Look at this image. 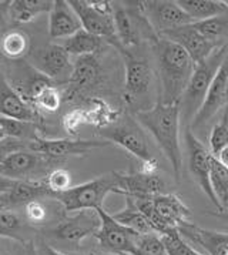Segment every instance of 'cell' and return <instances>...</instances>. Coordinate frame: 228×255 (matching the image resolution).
<instances>
[{
	"label": "cell",
	"mask_w": 228,
	"mask_h": 255,
	"mask_svg": "<svg viewBox=\"0 0 228 255\" xmlns=\"http://www.w3.org/2000/svg\"><path fill=\"white\" fill-rule=\"evenodd\" d=\"M151 49L154 51L160 82L157 102L163 104L180 103L194 73L196 63L181 46L161 36L151 43Z\"/></svg>",
	"instance_id": "obj_1"
},
{
	"label": "cell",
	"mask_w": 228,
	"mask_h": 255,
	"mask_svg": "<svg viewBox=\"0 0 228 255\" xmlns=\"http://www.w3.org/2000/svg\"><path fill=\"white\" fill-rule=\"evenodd\" d=\"M134 119L143 128L153 135L160 150L164 153L167 160L171 164L176 180L180 181L183 175L184 161L180 144L181 114L178 103L163 104L161 102H156V104L150 109L134 112Z\"/></svg>",
	"instance_id": "obj_2"
},
{
	"label": "cell",
	"mask_w": 228,
	"mask_h": 255,
	"mask_svg": "<svg viewBox=\"0 0 228 255\" xmlns=\"http://www.w3.org/2000/svg\"><path fill=\"white\" fill-rule=\"evenodd\" d=\"M227 54L228 43H226L217 47L203 63L196 64V69L190 79L186 92L178 103L181 120H184L186 127L191 126V122L194 120L196 114L201 109L203 103L207 97L208 90L213 84V80L220 70L223 61L226 60Z\"/></svg>",
	"instance_id": "obj_3"
},
{
	"label": "cell",
	"mask_w": 228,
	"mask_h": 255,
	"mask_svg": "<svg viewBox=\"0 0 228 255\" xmlns=\"http://www.w3.org/2000/svg\"><path fill=\"white\" fill-rule=\"evenodd\" d=\"M115 36L118 46L131 49L141 41H154L160 37L150 24L143 9V1H112Z\"/></svg>",
	"instance_id": "obj_4"
},
{
	"label": "cell",
	"mask_w": 228,
	"mask_h": 255,
	"mask_svg": "<svg viewBox=\"0 0 228 255\" xmlns=\"http://www.w3.org/2000/svg\"><path fill=\"white\" fill-rule=\"evenodd\" d=\"M110 193L120 194L117 171L100 175L87 183L74 185L67 191L53 195V200L60 203L66 213H79L84 210L97 211L103 208L104 200Z\"/></svg>",
	"instance_id": "obj_5"
},
{
	"label": "cell",
	"mask_w": 228,
	"mask_h": 255,
	"mask_svg": "<svg viewBox=\"0 0 228 255\" xmlns=\"http://www.w3.org/2000/svg\"><path fill=\"white\" fill-rule=\"evenodd\" d=\"M124 61V94L123 99L128 106H135L145 100L154 84V70L148 60L137 56L131 49L115 47Z\"/></svg>",
	"instance_id": "obj_6"
},
{
	"label": "cell",
	"mask_w": 228,
	"mask_h": 255,
	"mask_svg": "<svg viewBox=\"0 0 228 255\" xmlns=\"http://www.w3.org/2000/svg\"><path fill=\"white\" fill-rule=\"evenodd\" d=\"M69 4L82 21L84 30L103 39L114 47L118 44L115 36L113 4L106 0H69Z\"/></svg>",
	"instance_id": "obj_7"
},
{
	"label": "cell",
	"mask_w": 228,
	"mask_h": 255,
	"mask_svg": "<svg viewBox=\"0 0 228 255\" xmlns=\"http://www.w3.org/2000/svg\"><path fill=\"white\" fill-rule=\"evenodd\" d=\"M100 135L106 141L117 144L124 148L127 153L133 154L141 163H147L156 158L151 154L148 138L143 131V127L133 116H125L113 124L106 126L100 131Z\"/></svg>",
	"instance_id": "obj_8"
},
{
	"label": "cell",
	"mask_w": 228,
	"mask_h": 255,
	"mask_svg": "<svg viewBox=\"0 0 228 255\" xmlns=\"http://www.w3.org/2000/svg\"><path fill=\"white\" fill-rule=\"evenodd\" d=\"M29 64L34 70L46 76L56 84L70 82L73 72V64L70 54L60 44H44L37 49H31L27 56Z\"/></svg>",
	"instance_id": "obj_9"
},
{
	"label": "cell",
	"mask_w": 228,
	"mask_h": 255,
	"mask_svg": "<svg viewBox=\"0 0 228 255\" xmlns=\"http://www.w3.org/2000/svg\"><path fill=\"white\" fill-rule=\"evenodd\" d=\"M102 225V220L97 211L84 210L72 217H63L62 220L47 231L49 237L62 244L79 248L84 238L96 235Z\"/></svg>",
	"instance_id": "obj_10"
},
{
	"label": "cell",
	"mask_w": 228,
	"mask_h": 255,
	"mask_svg": "<svg viewBox=\"0 0 228 255\" xmlns=\"http://www.w3.org/2000/svg\"><path fill=\"white\" fill-rule=\"evenodd\" d=\"M102 225L94 238L99 241L100 248L114 255H137V237L138 234L131 231L123 224L117 223L113 215L109 214L104 208H99Z\"/></svg>",
	"instance_id": "obj_11"
},
{
	"label": "cell",
	"mask_w": 228,
	"mask_h": 255,
	"mask_svg": "<svg viewBox=\"0 0 228 255\" xmlns=\"http://www.w3.org/2000/svg\"><path fill=\"white\" fill-rule=\"evenodd\" d=\"M184 143H186L187 163L188 170L191 175L194 177L196 183L200 185V188L207 195L208 200L220 210L217 198L213 193L211 183H210V171H211V161L213 154L204 144L197 138V135L191 130V127H186L184 131Z\"/></svg>",
	"instance_id": "obj_12"
},
{
	"label": "cell",
	"mask_w": 228,
	"mask_h": 255,
	"mask_svg": "<svg viewBox=\"0 0 228 255\" xmlns=\"http://www.w3.org/2000/svg\"><path fill=\"white\" fill-rule=\"evenodd\" d=\"M145 16L158 36L166 31L193 24V17L187 13L178 1L171 0H147L143 1Z\"/></svg>",
	"instance_id": "obj_13"
},
{
	"label": "cell",
	"mask_w": 228,
	"mask_h": 255,
	"mask_svg": "<svg viewBox=\"0 0 228 255\" xmlns=\"http://www.w3.org/2000/svg\"><path fill=\"white\" fill-rule=\"evenodd\" d=\"M106 140H73V138H42L33 135L29 150L40 153L49 158H64L69 155H87L96 148L109 147Z\"/></svg>",
	"instance_id": "obj_14"
},
{
	"label": "cell",
	"mask_w": 228,
	"mask_h": 255,
	"mask_svg": "<svg viewBox=\"0 0 228 255\" xmlns=\"http://www.w3.org/2000/svg\"><path fill=\"white\" fill-rule=\"evenodd\" d=\"M227 83H228V54L226 60L223 61L220 70L216 74L213 84L207 93V97L203 103L201 109L196 114L194 120L191 122V130H197L207 124L220 110L227 106Z\"/></svg>",
	"instance_id": "obj_15"
},
{
	"label": "cell",
	"mask_w": 228,
	"mask_h": 255,
	"mask_svg": "<svg viewBox=\"0 0 228 255\" xmlns=\"http://www.w3.org/2000/svg\"><path fill=\"white\" fill-rule=\"evenodd\" d=\"M49 164L50 158L43 154L31 150H17L0 163V174L14 181H23L31 174L42 171Z\"/></svg>",
	"instance_id": "obj_16"
},
{
	"label": "cell",
	"mask_w": 228,
	"mask_h": 255,
	"mask_svg": "<svg viewBox=\"0 0 228 255\" xmlns=\"http://www.w3.org/2000/svg\"><path fill=\"white\" fill-rule=\"evenodd\" d=\"M161 37H166L168 40L174 41L178 46H181L188 53V56L193 59L196 64H200L207 59L208 56L220 47L218 44L207 40L193 24L183 26L174 30L166 31Z\"/></svg>",
	"instance_id": "obj_17"
},
{
	"label": "cell",
	"mask_w": 228,
	"mask_h": 255,
	"mask_svg": "<svg viewBox=\"0 0 228 255\" xmlns=\"http://www.w3.org/2000/svg\"><path fill=\"white\" fill-rule=\"evenodd\" d=\"M117 180H118V188L120 194L131 195V197H140V195H154L164 194L166 190V181L158 174H147L140 171H130L123 173L117 171Z\"/></svg>",
	"instance_id": "obj_18"
},
{
	"label": "cell",
	"mask_w": 228,
	"mask_h": 255,
	"mask_svg": "<svg viewBox=\"0 0 228 255\" xmlns=\"http://www.w3.org/2000/svg\"><path fill=\"white\" fill-rule=\"evenodd\" d=\"M0 116L33 124L39 119V112L10 83L0 77Z\"/></svg>",
	"instance_id": "obj_19"
},
{
	"label": "cell",
	"mask_w": 228,
	"mask_h": 255,
	"mask_svg": "<svg viewBox=\"0 0 228 255\" xmlns=\"http://www.w3.org/2000/svg\"><path fill=\"white\" fill-rule=\"evenodd\" d=\"M82 29V21L69 1L54 0L49 13V36L52 39H69Z\"/></svg>",
	"instance_id": "obj_20"
},
{
	"label": "cell",
	"mask_w": 228,
	"mask_h": 255,
	"mask_svg": "<svg viewBox=\"0 0 228 255\" xmlns=\"http://www.w3.org/2000/svg\"><path fill=\"white\" fill-rule=\"evenodd\" d=\"M178 233L183 235V238L200 245L207 255H227L228 253V233H218L206 230L197 225L188 224L177 228Z\"/></svg>",
	"instance_id": "obj_21"
},
{
	"label": "cell",
	"mask_w": 228,
	"mask_h": 255,
	"mask_svg": "<svg viewBox=\"0 0 228 255\" xmlns=\"http://www.w3.org/2000/svg\"><path fill=\"white\" fill-rule=\"evenodd\" d=\"M40 198H53V193L47 188L43 180L17 181L9 193L0 195V200L6 210H10L13 207H19V205H26L30 201H36Z\"/></svg>",
	"instance_id": "obj_22"
},
{
	"label": "cell",
	"mask_w": 228,
	"mask_h": 255,
	"mask_svg": "<svg viewBox=\"0 0 228 255\" xmlns=\"http://www.w3.org/2000/svg\"><path fill=\"white\" fill-rule=\"evenodd\" d=\"M153 204L158 215L173 228H180L190 223L191 210L176 194H160L153 197Z\"/></svg>",
	"instance_id": "obj_23"
},
{
	"label": "cell",
	"mask_w": 228,
	"mask_h": 255,
	"mask_svg": "<svg viewBox=\"0 0 228 255\" xmlns=\"http://www.w3.org/2000/svg\"><path fill=\"white\" fill-rule=\"evenodd\" d=\"M102 67L97 56H82L77 57L73 63L72 77L69 84L72 86V92H82L90 89L100 82Z\"/></svg>",
	"instance_id": "obj_24"
},
{
	"label": "cell",
	"mask_w": 228,
	"mask_h": 255,
	"mask_svg": "<svg viewBox=\"0 0 228 255\" xmlns=\"http://www.w3.org/2000/svg\"><path fill=\"white\" fill-rule=\"evenodd\" d=\"M178 3L194 23L228 16V3L223 0H178Z\"/></svg>",
	"instance_id": "obj_25"
},
{
	"label": "cell",
	"mask_w": 228,
	"mask_h": 255,
	"mask_svg": "<svg viewBox=\"0 0 228 255\" xmlns=\"http://www.w3.org/2000/svg\"><path fill=\"white\" fill-rule=\"evenodd\" d=\"M31 51L30 36L24 30L13 29L6 31L0 39V53L9 60H20Z\"/></svg>",
	"instance_id": "obj_26"
},
{
	"label": "cell",
	"mask_w": 228,
	"mask_h": 255,
	"mask_svg": "<svg viewBox=\"0 0 228 255\" xmlns=\"http://www.w3.org/2000/svg\"><path fill=\"white\" fill-rule=\"evenodd\" d=\"M52 0H13L9 6V17L11 20L24 24L34 20L42 13H50Z\"/></svg>",
	"instance_id": "obj_27"
},
{
	"label": "cell",
	"mask_w": 228,
	"mask_h": 255,
	"mask_svg": "<svg viewBox=\"0 0 228 255\" xmlns=\"http://www.w3.org/2000/svg\"><path fill=\"white\" fill-rule=\"evenodd\" d=\"M112 215L117 223L130 228L131 231H134L137 234H154V230H153L151 224L148 223L145 215L137 208L133 197H130V195H125L124 208Z\"/></svg>",
	"instance_id": "obj_28"
},
{
	"label": "cell",
	"mask_w": 228,
	"mask_h": 255,
	"mask_svg": "<svg viewBox=\"0 0 228 255\" xmlns=\"http://www.w3.org/2000/svg\"><path fill=\"white\" fill-rule=\"evenodd\" d=\"M104 41L106 40L82 29L70 36L69 39H66L63 47L70 56H77V57L93 56L103 49Z\"/></svg>",
	"instance_id": "obj_29"
},
{
	"label": "cell",
	"mask_w": 228,
	"mask_h": 255,
	"mask_svg": "<svg viewBox=\"0 0 228 255\" xmlns=\"http://www.w3.org/2000/svg\"><path fill=\"white\" fill-rule=\"evenodd\" d=\"M210 183L220 205V213H228V168L213 157Z\"/></svg>",
	"instance_id": "obj_30"
},
{
	"label": "cell",
	"mask_w": 228,
	"mask_h": 255,
	"mask_svg": "<svg viewBox=\"0 0 228 255\" xmlns=\"http://www.w3.org/2000/svg\"><path fill=\"white\" fill-rule=\"evenodd\" d=\"M62 102L63 96L60 90L57 89V84H49L43 87L42 90L31 99L30 103L37 112L53 114L60 109Z\"/></svg>",
	"instance_id": "obj_31"
},
{
	"label": "cell",
	"mask_w": 228,
	"mask_h": 255,
	"mask_svg": "<svg viewBox=\"0 0 228 255\" xmlns=\"http://www.w3.org/2000/svg\"><path fill=\"white\" fill-rule=\"evenodd\" d=\"M194 27L197 29L207 40L216 43L218 46L226 44L221 43L228 34V16L226 17H214V19H208V20L196 21Z\"/></svg>",
	"instance_id": "obj_32"
},
{
	"label": "cell",
	"mask_w": 228,
	"mask_h": 255,
	"mask_svg": "<svg viewBox=\"0 0 228 255\" xmlns=\"http://www.w3.org/2000/svg\"><path fill=\"white\" fill-rule=\"evenodd\" d=\"M23 231H24V223L14 211L11 210L0 211V237L11 238L20 241L21 244H26Z\"/></svg>",
	"instance_id": "obj_33"
},
{
	"label": "cell",
	"mask_w": 228,
	"mask_h": 255,
	"mask_svg": "<svg viewBox=\"0 0 228 255\" xmlns=\"http://www.w3.org/2000/svg\"><path fill=\"white\" fill-rule=\"evenodd\" d=\"M208 145H210V151L214 157H217L228 145V106L223 109L220 120L211 128Z\"/></svg>",
	"instance_id": "obj_34"
},
{
	"label": "cell",
	"mask_w": 228,
	"mask_h": 255,
	"mask_svg": "<svg viewBox=\"0 0 228 255\" xmlns=\"http://www.w3.org/2000/svg\"><path fill=\"white\" fill-rule=\"evenodd\" d=\"M161 240L164 243L168 255H206L201 254L200 251L188 244V241L183 238V235L178 233V230H174L170 234L161 235Z\"/></svg>",
	"instance_id": "obj_35"
},
{
	"label": "cell",
	"mask_w": 228,
	"mask_h": 255,
	"mask_svg": "<svg viewBox=\"0 0 228 255\" xmlns=\"http://www.w3.org/2000/svg\"><path fill=\"white\" fill-rule=\"evenodd\" d=\"M137 255H168L161 235L138 234L137 237Z\"/></svg>",
	"instance_id": "obj_36"
},
{
	"label": "cell",
	"mask_w": 228,
	"mask_h": 255,
	"mask_svg": "<svg viewBox=\"0 0 228 255\" xmlns=\"http://www.w3.org/2000/svg\"><path fill=\"white\" fill-rule=\"evenodd\" d=\"M43 181L47 185V188L52 191L53 195L67 191L69 188L73 187L72 174L69 173L66 168H53L52 171L47 173Z\"/></svg>",
	"instance_id": "obj_37"
},
{
	"label": "cell",
	"mask_w": 228,
	"mask_h": 255,
	"mask_svg": "<svg viewBox=\"0 0 228 255\" xmlns=\"http://www.w3.org/2000/svg\"><path fill=\"white\" fill-rule=\"evenodd\" d=\"M0 126H1L3 131L7 135V138L19 140V138H23V137H26L29 134L31 123H24L20 122V120H14V119L0 116Z\"/></svg>",
	"instance_id": "obj_38"
},
{
	"label": "cell",
	"mask_w": 228,
	"mask_h": 255,
	"mask_svg": "<svg viewBox=\"0 0 228 255\" xmlns=\"http://www.w3.org/2000/svg\"><path fill=\"white\" fill-rule=\"evenodd\" d=\"M24 217L30 224H44L49 220V211L40 200H36L24 205Z\"/></svg>",
	"instance_id": "obj_39"
},
{
	"label": "cell",
	"mask_w": 228,
	"mask_h": 255,
	"mask_svg": "<svg viewBox=\"0 0 228 255\" xmlns=\"http://www.w3.org/2000/svg\"><path fill=\"white\" fill-rule=\"evenodd\" d=\"M83 123H87V116H86V112L84 110H80V109H76V110H72L70 113H67L63 119V127L67 133L76 134L79 127L83 124Z\"/></svg>",
	"instance_id": "obj_40"
},
{
	"label": "cell",
	"mask_w": 228,
	"mask_h": 255,
	"mask_svg": "<svg viewBox=\"0 0 228 255\" xmlns=\"http://www.w3.org/2000/svg\"><path fill=\"white\" fill-rule=\"evenodd\" d=\"M16 183H17V181L10 180V178H7V177H4V175L0 174V195L9 193L11 188L16 185Z\"/></svg>",
	"instance_id": "obj_41"
},
{
	"label": "cell",
	"mask_w": 228,
	"mask_h": 255,
	"mask_svg": "<svg viewBox=\"0 0 228 255\" xmlns=\"http://www.w3.org/2000/svg\"><path fill=\"white\" fill-rule=\"evenodd\" d=\"M9 6H10V1H0V27L3 26L6 17L9 16Z\"/></svg>",
	"instance_id": "obj_42"
},
{
	"label": "cell",
	"mask_w": 228,
	"mask_h": 255,
	"mask_svg": "<svg viewBox=\"0 0 228 255\" xmlns=\"http://www.w3.org/2000/svg\"><path fill=\"white\" fill-rule=\"evenodd\" d=\"M40 255H69V254H64V253L59 251V250H56V248H53V247H50V245L42 244Z\"/></svg>",
	"instance_id": "obj_43"
},
{
	"label": "cell",
	"mask_w": 228,
	"mask_h": 255,
	"mask_svg": "<svg viewBox=\"0 0 228 255\" xmlns=\"http://www.w3.org/2000/svg\"><path fill=\"white\" fill-rule=\"evenodd\" d=\"M216 158H217L218 161L223 164V165H226V167L228 168V145L224 148V150H223V151H221V153L218 154Z\"/></svg>",
	"instance_id": "obj_44"
},
{
	"label": "cell",
	"mask_w": 228,
	"mask_h": 255,
	"mask_svg": "<svg viewBox=\"0 0 228 255\" xmlns=\"http://www.w3.org/2000/svg\"><path fill=\"white\" fill-rule=\"evenodd\" d=\"M26 255H37L36 254V250H34V247H33V244L31 243H26Z\"/></svg>",
	"instance_id": "obj_45"
},
{
	"label": "cell",
	"mask_w": 228,
	"mask_h": 255,
	"mask_svg": "<svg viewBox=\"0 0 228 255\" xmlns=\"http://www.w3.org/2000/svg\"><path fill=\"white\" fill-rule=\"evenodd\" d=\"M218 217V218H224V220H227L228 221V213H226V214H224V213H220V214H216Z\"/></svg>",
	"instance_id": "obj_46"
},
{
	"label": "cell",
	"mask_w": 228,
	"mask_h": 255,
	"mask_svg": "<svg viewBox=\"0 0 228 255\" xmlns=\"http://www.w3.org/2000/svg\"><path fill=\"white\" fill-rule=\"evenodd\" d=\"M3 210H6V208H4V205H3L1 200H0V211H3Z\"/></svg>",
	"instance_id": "obj_47"
},
{
	"label": "cell",
	"mask_w": 228,
	"mask_h": 255,
	"mask_svg": "<svg viewBox=\"0 0 228 255\" xmlns=\"http://www.w3.org/2000/svg\"><path fill=\"white\" fill-rule=\"evenodd\" d=\"M226 99H227V106H228V83H227V96H226Z\"/></svg>",
	"instance_id": "obj_48"
},
{
	"label": "cell",
	"mask_w": 228,
	"mask_h": 255,
	"mask_svg": "<svg viewBox=\"0 0 228 255\" xmlns=\"http://www.w3.org/2000/svg\"><path fill=\"white\" fill-rule=\"evenodd\" d=\"M69 255H96V254H69Z\"/></svg>",
	"instance_id": "obj_49"
},
{
	"label": "cell",
	"mask_w": 228,
	"mask_h": 255,
	"mask_svg": "<svg viewBox=\"0 0 228 255\" xmlns=\"http://www.w3.org/2000/svg\"><path fill=\"white\" fill-rule=\"evenodd\" d=\"M0 255H3V254H1V253H0Z\"/></svg>",
	"instance_id": "obj_50"
},
{
	"label": "cell",
	"mask_w": 228,
	"mask_h": 255,
	"mask_svg": "<svg viewBox=\"0 0 228 255\" xmlns=\"http://www.w3.org/2000/svg\"><path fill=\"white\" fill-rule=\"evenodd\" d=\"M227 255H228V253H227Z\"/></svg>",
	"instance_id": "obj_51"
}]
</instances>
